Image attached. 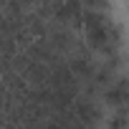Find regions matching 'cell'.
Returning a JSON list of instances; mask_svg holds the SVG:
<instances>
[{"mask_svg": "<svg viewBox=\"0 0 129 129\" xmlns=\"http://www.w3.org/2000/svg\"><path fill=\"white\" fill-rule=\"evenodd\" d=\"M71 111H74V116H76L86 129H101V126H104L106 111H104V104H101V101L76 96L74 104H71Z\"/></svg>", "mask_w": 129, "mask_h": 129, "instance_id": "cell-1", "label": "cell"}, {"mask_svg": "<svg viewBox=\"0 0 129 129\" xmlns=\"http://www.w3.org/2000/svg\"><path fill=\"white\" fill-rule=\"evenodd\" d=\"M53 20L58 25H63V28L79 33L81 25H84V8H81V3H79V0H63L61 8L53 15Z\"/></svg>", "mask_w": 129, "mask_h": 129, "instance_id": "cell-2", "label": "cell"}, {"mask_svg": "<svg viewBox=\"0 0 129 129\" xmlns=\"http://www.w3.org/2000/svg\"><path fill=\"white\" fill-rule=\"evenodd\" d=\"M129 89H126V76H119L106 91H104V99H101V104L104 106H109V109H126V94Z\"/></svg>", "mask_w": 129, "mask_h": 129, "instance_id": "cell-3", "label": "cell"}, {"mask_svg": "<svg viewBox=\"0 0 129 129\" xmlns=\"http://www.w3.org/2000/svg\"><path fill=\"white\" fill-rule=\"evenodd\" d=\"M104 129H126V109H114L104 119Z\"/></svg>", "mask_w": 129, "mask_h": 129, "instance_id": "cell-4", "label": "cell"}]
</instances>
